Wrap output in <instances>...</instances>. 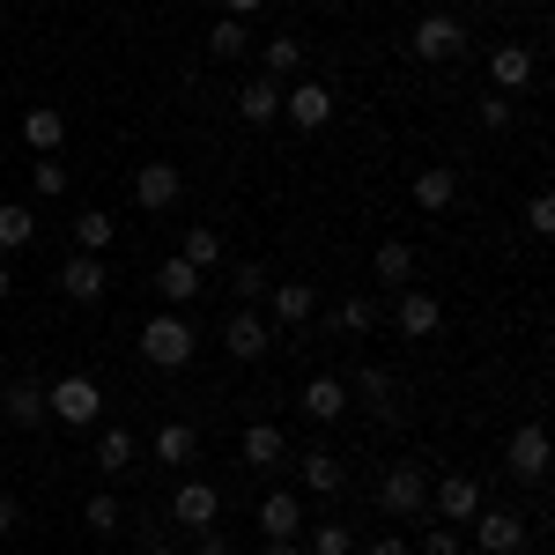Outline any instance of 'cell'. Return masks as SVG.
Instances as JSON below:
<instances>
[{
  "mask_svg": "<svg viewBox=\"0 0 555 555\" xmlns=\"http://www.w3.org/2000/svg\"><path fill=\"white\" fill-rule=\"evenodd\" d=\"M193 348H201V334H193V319H185V311H156V319L141 326V356H149L156 371H185V363H193Z\"/></svg>",
  "mask_w": 555,
  "mask_h": 555,
  "instance_id": "obj_1",
  "label": "cell"
},
{
  "mask_svg": "<svg viewBox=\"0 0 555 555\" xmlns=\"http://www.w3.org/2000/svg\"><path fill=\"white\" fill-rule=\"evenodd\" d=\"M44 415H60L67 429H96V415H104V392H96V378H89V371H67V378L44 385Z\"/></svg>",
  "mask_w": 555,
  "mask_h": 555,
  "instance_id": "obj_2",
  "label": "cell"
},
{
  "mask_svg": "<svg viewBox=\"0 0 555 555\" xmlns=\"http://www.w3.org/2000/svg\"><path fill=\"white\" fill-rule=\"evenodd\" d=\"M282 119L297 133H326L334 127V89L319 82V75H297V82L282 89Z\"/></svg>",
  "mask_w": 555,
  "mask_h": 555,
  "instance_id": "obj_3",
  "label": "cell"
},
{
  "mask_svg": "<svg viewBox=\"0 0 555 555\" xmlns=\"http://www.w3.org/2000/svg\"><path fill=\"white\" fill-rule=\"evenodd\" d=\"M378 504H385V518H423L429 512V474L415 460H392L385 481H378Z\"/></svg>",
  "mask_w": 555,
  "mask_h": 555,
  "instance_id": "obj_4",
  "label": "cell"
},
{
  "mask_svg": "<svg viewBox=\"0 0 555 555\" xmlns=\"http://www.w3.org/2000/svg\"><path fill=\"white\" fill-rule=\"evenodd\" d=\"M408 52H415L423 67H444V60H460V52H467V30H460V15H444V8H437V15H423V23L408 30Z\"/></svg>",
  "mask_w": 555,
  "mask_h": 555,
  "instance_id": "obj_5",
  "label": "cell"
},
{
  "mask_svg": "<svg viewBox=\"0 0 555 555\" xmlns=\"http://www.w3.org/2000/svg\"><path fill=\"white\" fill-rule=\"evenodd\" d=\"M222 348H230L237 363H259V356L274 348V319H267L259 304H237V311H230V326H222Z\"/></svg>",
  "mask_w": 555,
  "mask_h": 555,
  "instance_id": "obj_6",
  "label": "cell"
},
{
  "mask_svg": "<svg viewBox=\"0 0 555 555\" xmlns=\"http://www.w3.org/2000/svg\"><path fill=\"white\" fill-rule=\"evenodd\" d=\"M178 193H185V171H178V164H164V156L133 171V208H141V215H171Z\"/></svg>",
  "mask_w": 555,
  "mask_h": 555,
  "instance_id": "obj_7",
  "label": "cell"
},
{
  "mask_svg": "<svg viewBox=\"0 0 555 555\" xmlns=\"http://www.w3.org/2000/svg\"><path fill=\"white\" fill-rule=\"evenodd\" d=\"M526 533H533L526 512H489V504L474 512V548H481V555H518V548H526Z\"/></svg>",
  "mask_w": 555,
  "mask_h": 555,
  "instance_id": "obj_8",
  "label": "cell"
},
{
  "mask_svg": "<svg viewBox=\"0 0 555 555\" xmlns=\"http://www.w3.org/2000/svg\"><path fill=\"white\" fill-rule=\"evenodd\" d=\"M60 297L67 304H104L112 297V267H104L96 253H75L67 267H60Z\"/></svg>",
  "mask_w": 555,
  "mask_h": 555,
  "instance_id": "obj_9",
  "label": "cell"
},
{
  "mask_svg": "<svg viewBox=\"0 0 555 555\" xmlns=\"http://www.w3.org/2000/svg\"><path fill=\"white\" fill-rule=\"evenodd\" d=\"M392 326H400V341H429V334L444 326V304L429 297V289H400V304H392Z\"/></svg>",
  "mask_w": 555,
  "mask_h": 555,
  "instance_id": "obj_10",
  "label": "cell"
},
{
  "mask_svg": "<svg viewBox=\"0 0 555 555\" xmlns=\"http://www.w3.org/2000/svg\"><path fill=\"white\" fill-rule=\"evenodd\" d=\"M348 392H363V400H371V415H378L385 429H392V423H408V400H400V385L385 378L378 363H363V371L348 378Z\"/></svg>",
  "mask_w": 555,
  "mask_h": 555,
  "instance_id": "obj_11",
  "label": "cell"
},
{
  "mask_svg": "<svg viewBox=\"0 0 555 555\" xmlns=\"http://www.w3.org/2000/svg\"><path fill=\"white\" fill-rule=\"evenodd\" d=\"M504 467H512L518 481H541V474H548V429H541V423H518L512 444H504Z\"/></svg>",
  "mask_w": 555,
  "mask_h": 555,
  "instance_id": "obj_12",
  "label": "cell"
},
{
  "mask_svg": "<svg viewBox=\"0 0 555 555\" xmlns=\"http://www.w3.org/2000/svg\"><path fill=\"white\" fill-rule=\"evenodd\" d=\"M526 82H533V44H489V89L518 96Z\"/></svg>",
  "mask_w": 555,
  "mask_h": 555,
  "instance_id": "obj_13",
  "label": "cell"
},
{
  "mask_svg": "<svg viewBox=\"0 0 555 555\" xmlns=\"http://www.w3.org/2000/svg\"><path fill=\"white\" fill-rule=\"evenodd\" d=\"M201 289H208V274H201V267H193V259H156V297L171 304V311H185V304L201 297Z\"/></svg>",
  "mask_w": 555,
  "mask_h": 555,
  "instance_id": "obj_14",
  "label": "cell"
},
{
  "mask_svg": "<svg viewBox=\"0 0 555 555\" xmlns=\"http://www.w3.org/2000/svg\"><path fill=\"white\" fill-rule=\"evenodd\" d=\"M429 512L452 518V526H460V518H474V512H481V481H474V474H444V481L429 489Z\"/></svg>",
  "mask_w": 555,
  "mask_h": 555,
  "instance_id": "obj_15",
  "label": "cell"
},
{
  "mask_svg": "<svg viewBox=\"0 0 555 555\" xmlns=\"http://www.w3.org/2000/svg\"><path fill=\"white\" fill-rule=\"evenodd\" d=\"M60 141H67V112L60 104H30L23 112V149L30 156H60Z\"/></svg>",
  "mask_w": 555,
  "mask_h": 555,
  "instance_id": "obj_16",
  "label": "cell"
},
{
  "mask_svg": "<svg viewBox=\"0 0 555 555\" xmlns=\"http://www.w3.org/2000/svg\"><path fill=\"white\" fill-rule=\"evenodd\" d=\"M215 512H222V496H215V481H178V496H171V518L185 526V533H201V526H215Z\"/></svg>",
  "mask_w": 555,
  "mask_h": 555,
  "instance_id": "obj_17",
  "label": "cell"
},
{
  "mask_svg": "<svg viewBox=\"0 0 555 555\" xmlns=\"http://www.w3.org/2000/svg\"><path fill=\"white\" fill-rule=\"evenodd\" d=\"M259 533H267V541H297L304 533V504L289 489H267V496H259Z\"/></svg>",
  "mask_w": 555,
  "mask_h": 555,
  "instance_id": "obj_18",
  "label": "cell"
},
{
  "mask_svg": "<svg viewBox=\"0 0 555 555\" xmlns=\"http://www.w3.org/2000/svg\"><path fill=\"white\" fill-rule=\"evenodd\" d=\"M267 304H274V326H311L319 319V289L311 282H274Z\"/></svg>",
  "mask_w": 555,
  "mask_h": 555,
  "instance_id": "obj_19",
  "label": "cell"
},
{
  "mask_svg": "<svg viewBox=\"0 0 555 555\" xmlns=\"http://www.w3.org/2000/svg\"><path fill=\"white\" fill-rule=\"evenodd\" d=\"M237 119H245V127H274V119H282V82L253 75V82L237 89Z\"/></svg>",
  "mask_w": 555,
  "mask_h": 555,
  "instance_id": "obj_20",
  "label": "cell"
},
{
  "mask_svg": "<svg viewBox=\"0 0 555 555\" xmlns=\"http://www.w3.org/2000/svg\"><path fill=\"white\" fill-rule=\"evenodd\" d=\"M460 201V171L452 164H429V171H415V208L423 215H444Z\"/></svg>",
  "mask_w": 555,
  "mask_h": 555,
  "instance_id": "obj_21",
  "label": "cell"
},
{
  "mask_svg": "<svg viewBox=\"0 0 555 555\" xmlns=\"http://www.w3.org/2000/svg\"><path fill=\"white\" fill-rule=\"evenodd\" d=\"M0 415H8V423L15 429H38L44 423V392L30 378H15V385H0Z\"/></svg>",
  "mask_w": 555,
  "mask_h": 555,
  "instance_id": "obj_22",
  "label": "cell"
},
{
  "mask_svg": "<svg viewBox=\"0 0 555 555\" xmlns=\"http://www.w3.org/2000/svg\"><path fill=\"white\" fill-rule=\"evenodd\" d=\"M304 415H311V423H341L348 415V378H311L304 385Z\"/></svg>",
  "mask_w": 555,
  "mask_h": 555,
  "instance_id": "obj_23",
  "label": "cell"
},
{
  "mask_svg": "<svg viewBox=\"0 0 555 555\" xmlns=\"http://www.w3.org/2000/svg\"><path fill=\"white\" fill-rule=\"evenodd\" d=\"M282 460H289V437H282V429H274V423H253V429H245V467L274 474V467H282Z\"/></svg>",
  "mask_w": 555,
  "mask_h": 555,
  "instance_id": "obj_24",
  "label": "cell"
},
{
  "mask_svg": "<svg viewBox=\"0 0 555 555\" xmlns=\"http://www.w3.org/2000/svg\"><path fill=\"white\" fill-rule=\"evenodd\" d=\"M259 75H267V82H297L304 75V44L297 38H267L259 44Z\"/></svg>",
  "mask_w": 555,
  "mask_h": 555,
  "instance_id": "obj_25",
  "label": "cell"
},
{
  "mask_svg": "<svg viewBox=\"0 0 555 555\" xmlns=\"http://www.w3.org/2000/svg\"><path fill=\"white\" fill-rule=\"evenodd\" d=\"M297 474H304V489H311V496H334V489L348 481V467L334 460V452H326V444H319V452H304V460H297Z\"/></svg>",
  "mask_w": 555,
  "mask_h": 555,
  "instance_id": "obj_26",
  "label": "cell"
},
{
  "mask_svg": "<svg viewBox=\"0 0 555 555\" xmlns=\"http://www.w3.org/2000/svg\"><path fill=\"white\" fill-rule=\"evenodd\" d=\"M178 259H193V267L215 282V267H222V230H215V222H193V230H185V245H178Z\"/></svg>",
  "mask_w": 555,
  "mask_h": 555,
  "instance_id": "obj_27",
  "label": "cell"
},
{
  "mask_svg": "<svg viewBox=\"0 0 555 555\" xmlns=\"http://www.w3.org/2000/svg\"><path fill=\"white\" fill-rule=\"evenodd\" d=\"M112 237H119V222H112L104 208H82V215H75V253H96V259H104V253H112Z\"/></svg>",
  "mask_w": 555,
  "mask_h": 555,
  "instance_id": "obj_28",
  "label": "cell"
},
{
  "mask_svg": "<svg viewBox=\"0 0 555 555\" xmlns=\"http://www.w3.org/2000/svg\"><path fill=\"white\" fill-rule=\"evenodd\" d=\"M193 452H201V429L193 423H164L156 429V467H185Z\"/></svg>",
  "mask_w": 555,
  "mask_h": 555,
  "instance_id": "obj_29",
  "label": "cell"
},
{
  "mask_svg": "<svg viewBox=\"0 0 555 555\" xmlns=\"http://www.w3.org/2000/svg\"><path fill=\"white\" fill-rule=\"evenodd\" d=\"M38 237V208H23V201H0V253H23Z\"/></svg>",
  "mask_w": 555,
  "mask_h": 555,
  "instance_id": "obj_30",
  "label": "cell"
},
{
  "mask_svg": "<svg viewBox=\"0 0 555 555\" xmlns=\"http://www.w3.org/2000/svg\"><path fill=\"white\" fill-rule=\"evenodd\" d=\"M371 267H378V282H392V289H408V282H415V245H400V237H385Z\"/></svg>",
  "mask_w": 555,
  "mask_h": 555,
  "instance_id": "obj_31",
  "label": "cell"
},
{
  "mask_svg": "<svg viewBox=\"0 0 555 555\" xmlns=\"http://www.w3.org/2000/svg\"><path fill=\"white\" fill-rule=\"evenodd\" d=\"M133 452H141V444H133V429H104V437H96V474H127L133 467Z\"/></svg>",
  "mask_w": 555,
  "mask_h": 555,
  "instance_id": "obj_32",
  "label": "cell"
},
{
  "mask_svg": "<svg viewBox=\"0 0 555 555\" xmlns=\"http://www.w3.org/2000/svg\"><path fill=\"white\" fill-rule=\"evenodd\" d=\"M245 52H253V30H245L237 15H222L208 30V60H245Z\"/></svg>",
  "mask_w": 555,
  "mask_h": 555,
  "instance_id": "obj_33",
  "label": "cell"
},
{
  "mask_svg": "<svg viewBox=\"0 0 555 555\" xmlns=\"http://www.w3.org/2000/svg\"><path fill=\"white\" fill-rule=\"evenodd\" d=\"M267 289H274V274H267L259 259H237V267H230V297L237 304H267Z\"/></svg>",
  "mask_w": 555,
  "mask_h": 555,
  "instance_id": "obj_34",
  "label": "cell"
},
{
  "mask_svg": "<svg viewBox=\"0 0 555 555\" xmlns=\"http://www.w3.org/2000/svg\"><path fill=\"white\" fill-rule=\"evenodd\" d=\"M334 326H341V334H371V326H378V304L371 297H341L334 304Z\"/></svg>",
  "mask_w": 555,
  "mask_h": 555,
  "instance_id": "obj_35",
  "label": "cell"
},
{
  "mask_svg": "<svg viewBox=\"0 0 555 555\" xmlns=\"http://www.w3.org/2000/svg\"><path fill=\"white\" fill-rule=\"evenodd\" d=\"M304 555H356V533H348L341 518H326V526L304 541Z\"/></svg>",
  "mask_w": 555,
  "mask_h": 555,
  "instance_id": "obj_36",
  "label": "cell"
},
{
  "mask_svg": "<svg viewBox=\"0 0 555 555\" xmlns=\"http://www.w3.org/2000/svg\"><path fill=\"white\" fill-rule=\"evenodd\" d=\"M89 533H119V526H127V504H119V496H89Z\"/></svg>",
  "mask_w": 555,
  "mask_h": 555,
  "instance_id": "obj_37",
  "label": "cell"
},
{
  "mask_svg": "<svg viewBox=\"0 0 555 555\" xmlns=\"http://www.w3.org/2000/svg\"><path fill=\"white\" fill-rule=\"evenodd\" d=\"M512 112H518V104H512V96H496V89H489V96L474 104V119H481V133H504V127H512Z\"/></svg>",
  "mask_w": 555,
  "mask_h": 555,
  "instance_id": "obj_38",
  "label": "cell"
},
{
  "mask_svg": "<svg viewBox=\"0 0 555 555\" xmlns=\"http://www.w3.org/2000/svg\"><path fill=\"white\" fill-rule=\"evenodd\" d=\"M30 178H38V201H60V193H67V164H52V156H38Z\"/></svg>",
  "mask_w": 555,
  "mask_h": 555,
  "instance_id": "obj_39",
  "label": "cell"
},
{
  "mask_svg": "<svg viewBox=\"0 0 555 555\" xmlns=\"http://www.w3.org/2000/svg\"><path fill=\"white\" fill-rule=\"evenodd\" d=\"M526 230H533V237H555V201H548V193L526 201Z\"/></svg>",
  "mask_w": 555,
  "mask_h": 555,
  "instance_id": "obj_40",
  "label": "cell"
},
{
  "mask_svg": "<svg viewBox=\"0 0 555 555\" xmlns=\"http://www.w3.org/2000/svg\"><path fill=\"white\" fill-rule=\"evenodd\" d=\"M423 555H460V526H429V533H423Z\"/></svg>",
  "mask_w": 555,
  "mask_h": 555,
  "instance_id": "obj_41",
  "label": "cell"
},
{
  "mask_svg": "<svg viewBox=\"0 0 555 555\" xmlns=\"http://www.w3.org/2000/svg\"><path fill=\"white\" fill-rule=\"evenodd\" d=\"M193 555H230V541H222L215 526H201V533H193Z\"/></svg>",
  "mask_w": 555,
  "mask_h": 555,
  "instance_id": "obj_42",
  "label": "cell"
},
{
  "mask_svg": "<svg viewBox=\"0 0 555 555\" xmlns=\"http://www.w3.org/2000/svg\"><path fill=\"white\" fill-rule=\"evenodd\" d=\"M363 555H415V548H408L400 533H385V541H371V548H363Z\"/></svg>",
  "mask_w": 555,
  "mask_h": 555,
  "instance_id": "obj_43",
  "label": "cell"
},
{
  "mask_svg": "<svg viewBox=\"0 0 555 555\" xmlns=\"http://www.w3.org/2000/svg\"><path fill=\"white\" fill-rule=\"evenodd\" d=\"M15 526H23V504H15V496H0V533H15Z\"/></svg>",
  "mask_w": 555,
  "mask_h": 555,
  "instance_id": "obj_44",
  "label": "cell"
},
{
  "mask_svg": "<svg viewBox=\"0 0 555 555\" xmlns=\"http://www.w3.org/2000/svg\"><path fill=\"white\" fill-rule=\"evenodd\" d=\"M259 8H267V0H222V15H237V23H245V15H259Z\"/></svg>",
  "mask_w": 555,
  "mask_h": 555,
  "instance_id": "obj_45",
  "label": "cell"
},
{
  "mask_svg": "<svg viewBox=\"0 0 555 555\" xmlns=\"http://www.w3.org/2000/svg\"><path fill=\"white\" fill-rule=\"evenodd\" d=\"M267 555H304V541H267Z\"/></svg>",
  "mask_w": 555,
  "mask_h": 555,
  "instance_id": "obj_46",
  "label": "cell"
},
{
  "mask_svg": "<svg viewBox=\"0 0 555 555\" xmlns=\"http://www.w3.org/2000/svg\"><path fill=\"white\" fill-rule=\"evenodd\" d=\"M15 297V274H8V259H0V304Z\"/></svg>",
  "mask_w": 555,
  "mask_h": 555,
  "instance_id": "obj_47",
  "label": "cell"
},
{
  "mask_svg": "<svg viewBox=\"0 0 555 555\" xmlns=\"http://www.w3.org/2000/svg\"><path fill=\"white\" fill-rule=\"evenodd\" d=\"M141 555H178V548H164V541H149V548H141Z\"/></svg>",
  "mask_w": 555,
  "mask_h": 555,
  "instance_id": "obj_48",
  "label": "cell"
}]
</instances>
